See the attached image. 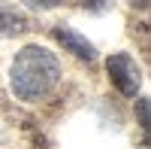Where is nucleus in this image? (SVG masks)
Returning a JSON list of instances; mask_svg holds the SVG:
<instances>
[{"mask_svg":"<svg viewBox=\"0 0 151 149\" xmlns=\"http://www.w3.org/2000/svg\"><path fill=\"white\" fill-rule=\"evenodd\" d=\"M139 116H142V128H148V104L139 101Z\"/></svg>","mask_w":151,"mask_h":149,"instance_id":"obj_5","label":"nucleus"},{"mask_svg":"<svg viewBox=\"0 0 151 149\" xmlns=\"http://www.w3.org/2000/svg\"><path fill=\"white\" fill-rule=\"evenodd\" d=\"M106 70H109L112 85H115L121 94L136 97V91H139V85H142V70L136 64V58H130L127 52H118V55H112L106 61Z\"/></svg>","mask_w":151,"mask_h":149,"instance_id":"obj_2","label":"nucleus"},{"mask_svg":"<svg viewBox=\"0 0 151 149\" xmlns=\"http://www.w3.org/2000/svg\"><path fill=\"white\" fill-rule=\"evenodd\" d=\"M58 79H60V64H58L55 52H48L45 46H24L15 55L12 70H9L12 91H15V97H21L27 104L45 97L58 85Z\"/></svg>","mask_w":151,"mask_h":149,"instance_id":"obj_1","label":"nucleus"},{"mask_svg":"<svg viewBox=\"0 0 151 149\" xmlns=\"http://www.w3.org/2000/svg\"><path fill=\"white\" fill-rule=\"evenodd\" d=\"M55 37H58V43H64L70 52H73V55H79L82 61H94V55H97V52H94V46L88 43L82 34H76L73 28H64V24H60V28H55Z\"/></svg>","mask_w":151,"mask_h":149,"instance_id":"obj_3","label":"nucleus"},{"mask_svg":"<svg viewBox=\"0 0 151 149\" xmlns=\"http://www.w3.org/2000/svg\"><path fill=\"white\" fill-rule=\"evenodd\" d=\"M24 3L40 6V9H52V6H58V3H64V0H24Z\"/></svg>","mask_w":151,"mask_h":149,"instance_id":"obj_4","label":"nucleus"}]
</instances>
